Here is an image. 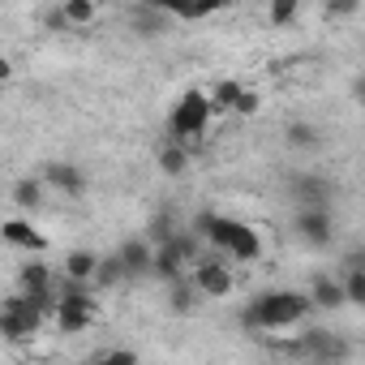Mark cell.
I'll return each mask as SVG.
<instances>
[{"instance_id":"6da1fadb","label":"cell","mask_w":365,"mask_h":365,"mask_svg":"<svg viewBox=\"0 0 365 365\" xmlns=\"http://www.w3.org/2000/svg\"><path fill=\"white\" fill-rule=\"evenodd\" d=\"M309 297L305 292H288V288H271L258 292L245 309H241V327L245 331H275V327H292L309 314Z\"/></svg>"},{"instance_id":"7a4b0ae2","label":"cell","mask_w":365,"mask_h":365,"mask_svg":"<svg viewBox=\"0 0 365 365\" xmlns=\"http://www.w3.org/2000/svg\"><path fill=\"white\" fill-rule=\"evenodd\" d=\"M194 237H198V241H211L215 250H224L228 262H254V258L262 254L258 232H254L250 224H241V220H228V215L202 211V215L194 220Z\"/></svg>"},{"instance_id":"3957f363","label":"cell","mask_w":365,"mask_h":365,"mask_svg":"<svg viewBox=\"0 0 365 365\" xmlns=\"http://www.w3.org/2000/svg\"><path fill=\"white\" fill-rule=\"evenodd\" d=\"M207 125H211V99L202 91H185V95H180V103L172 108V116H168V138L172 142H185L194 150Z\"/></svg>"},{"instance_id":"277c9868","label":"cell","mask_w":365,"mask_h":365,"mask_svg":"<svg viewBox=\"0 0 365 365\" xmlns=\"http://www.w3.org/2000/svg\"><path fill=\"white\" fill-rule=\"evenodd\" d=\"M292 356H305V361H318V365H339L352 356V344L335 331H305L297 344H288Z\"/></svg>"},{"instance_id":"5b68a950","label":"cell","mask_w":365,"mask_h":365,"mask_svg":"<svg viewBox=\"0 0 365 365\" xmlns=\"http://www.w3.org/2000/svg\"><path fill=\"white\" fill-rule=\"evenodd\" d=\"M292 232H297L305 245H314V250L331 245V237H335L331 207H297V215H292Z\"/></svg>"},{"instance_id":"8992f818","label":"cell","mask_w":365,"mask_h":365,"mask_svg":"<svg viewBox=\"0 0 365 365\" xmlns=\"http://www.w3.org/2000/svg\"><path fill=\"white\" fill-rule=\"evenodd\" d=\"M190 284L198 297H228L232 292V267L224 258H194Z\"/></svg>"},{"instance_id":"52a82bcc","label":"cell","mask_w":365,"mask_h":365,"mask_svg":"<svg viewBox=\"0 0 365 365\" xmlns=\"http://www.w3.org/2000/svg\"><path fill=\"white\" fill-rule=\"evenodd\" d=\"M288 190H292L297 207H331V198H335V185L327 176H314V172H297L288 180Z\"/></svg>"},{"instance_id":"ba28073f","label":"cell","mask_w":365,"mask_h":365,"mask_svg":"<svg viewBox=\"0 0 365 365\" xmlns=\"http://www.w3.org/2000/svg\"><path fill=\"white\" fill-rule=\"evenodd\" d=\"M43 185H52V190L65 194V198H82V194H86V172H82L78 163H69V159H52V163L43 168Z\"/></svg>"},{"instance_id":"9c48e42d","label":"cell","mask_w":365,"mask_h":365,"mask_svg":"<svg viewBox=\"0 0 365 365\" xmlns=\"http://www.w3.org/2000/svg\"><path fill=\"white\" fill-rule=\"evenodd\" d=\"M150 5L163 9V14L176 18V22H202V18L228 9V0H150Z\"/></svg>"},{"instance_id":"30bf717a","label":"cell","mask_w":365,"mask_h":365,"mask_svg":"<svg viewBox=\"0 0 365 365\" xmlns=\"http://www.w3.org/2000/svg\"><path fill=\"white\" fill-rule=\"evenodd\" d=\"M150 241L146 237H129V241H120V250H116V262H120V271H125V279H133V275H150Z\"/></svg>"},{"instance_id":"8fae6325","label":"cell","mask_w":365,"mask_h":365,"mask_svg":"<svg viewBox=\"0 0 365 365\" xmlns=\"http://www.w3.org/2000/svg\"><path fill=\"white\" fill-rule=\"evenodd\" d=\"M52 318H56V331L78 335V331H86V327L95 322V305H91V301H56Z\"/></svg>"},{"instance_id":"7c38bea8","label":"cell","mask_w":365,"mask_h":365,"mask_svg":"<svg viewBox=\"0 0 365 365\" xmlns=\"http://www.w3.org/2000/svg\"><path fill=\"white\" fill-rule=\"evenodd\" d=\"M168 26H172V22H168V14H163V9H155L150 0L129 14V31H133V35H142V39H159Z\"/></svg>"},{"instance_id":"4fadbf2b","label":"cell","mask_w":365,"mask_h":365,"mask_svg":"<svg viewBox=\"0 0 365 365\" xmlns=\"http://www.w3.org/2000/svg\"><path fill=\"white\" fill-rule=\"evenodd\" d=\"M0 237H5L9 245H18V250H31V254H43L48 250V237L35 232L26 220H5V224H0Z\"/></svg>"},{"instance_id":"5bb4252c","label":"cell","mask_w":365,"mask_h":365,"mask_svg":"<svg viewBox=\"0 0 365 365\" xmlns=\"http://www.w3.org/2000/svg\"><path fill=\"white\" fill-rule=\"evenodd\" d=\"M190 159H194V150H190L185 142L159 146V172H163V176H185V172H190Z\"/></svg>"},{"instance_id":"9a60e30c","label":"cell","mask_w":365,"mask_h":365,"mask_svg":"<svg viewBox=\"0 0 365 365\" xmlns=\"http://www.w3.org/2000/svg\"><path fill=\"white\" fill-rule=\"evenodd\" d=\"M305 297H309V305H318V309H339V305H344V288H339V279H331V275H318Z\"/></svg>"},{"instance_id":"2e32d148","label":"cell","mask_w":365,"mask_h":365,"mask_svg":"<svg viewBox=\"0 0 365 365\" xmlns=\"http://www.w3.org/2000/svg\"><path fill=\"white\" fill-rule=\"evenodd\" d=\"M284 142H288L292 150H314V146L322 142V133H318V125H309V120H288Z\"/></svg>"},{"instance_id":"e0dca14e","label":"cell","mask_w":365,"mask_h":365,"mask_svg":"<svg viewBox=\"0 0 365 365\" xmlns=\"http://www.w3.org/2000/svg\"><path fill=\"white\" fill-rule=\"evenodd\" d=\"M14 202H18L22 211H35V207L43 202V176H26V180H18V185H14Z\"/></svg>"},{"instance_id":"ac0fdd59","label":"cell","mask_w":365,"mask_h":365,"mask_svg":"<svg viewBox=\"0 0 365 365\" xmlns=\"http://www.w3.org/2000/svg\"><path fill=\"white\" fill-rule=\"evenodd\" d=\"M18 288H22V292L52 288V271H48L43 262H22V271H18Z\"/></svg>"},{"instance_id":"d6986e66","label":"cell","mask_w":365,"mask_h":365,"mask_svg":"<svg viewBox=\"0 0 365 365\" xmlns=\"http://www.w3.org/2000/svg\"><path fill=\"white\" fill-rule=\"evenodd\" d=\"M95 262H99V254H91V250H69V254H65V275L91 279V275H95Z\"/></svg>"},{"instance_id":"ffe728a7","label":"cell","mask_w":365,"mask_h":365,"mask_svg":"<svg viewBox=\"0 0 365 365\" xmlns=\"http://www.w3.org/2000/svg\"><path fill=\"white\" fill-rule=\"evenodd\" d=\"M95 0H65V5H61V18L69 22V26H91L95 22Z\"/></svg>"},{"instance_id":"44dd1931","label":"cell","mask_w":365,"mask_h":365,"mask_svg":"<svg viewBox=\"0 0 365 365\" xmlns=\"http://www.w3.org/2000/svg\"><path fill=\"white\" fill-rule=\"evenodd\" d=\"M339 288H344V305H365V267H348Z\"/></svg>"},{"instance_id":"7402d4cb","label":"cell","mask_w":365,"mask_h":365,"mask_svg":"<svg viewBox=\"0 0 365 365\" xmlns=\"http://www.w3.org/2000/svg\"><path fill=\"white\" fill-rule=\"evenodd\" d=\"M194 284H185V279H172V297H168V305H172V314H194Z\"/></svg>"},{"instance_id":"603a6c76","label":"cell","mask_w":365,"mask_h":365,"mask_svg":"<svg viewBox=\"0 0 365 365\" xmlns=\"http://www.w3.org/2000/svg\"><path fill=\"white\" fill-rule=\"evenodd\" d=\"M297 9H301V0H271L267 18H271V26H288V22H297Z\"/></svg>"},{"instance_id":"cb8c5ba5","label":"cell","mask_w":365,"mask_h":365,"mask_svg":"<svg viewBox=\"0 0 365 365\" xmlns=\"http://www.w3.org/2000/svg\"><path fill=\"white\" fill-rule=\"evenodd\" d=\"M120 279H125V271H120L116 254H112V258H99V262H95V275H91V284H120Z\"/></svg>"},{"instance_id":"d4e9b609","label":"cell","mask_w":365,"mask_h":365,"mask_svg":"<svg viewBox=\"0 0 365 365\" xmlns=\"http://www.w3.org/2000/svg\"><path fill=\"white\" fill-rule=\"evenodd\" d=\"M237 95H241V82H220V86H215V99H211V112H215V108H220V112H232Z\"/></svg>"},{"instance_id":"484cf974","label":"cell","mask_w":365,"mask_h":365,"mask_svg":"<svg viewBox=\"0 0 365 365\" xmlns=\"http://www.w3.org/2000/svg\"><path fill=\"white\" fill-rule=\"evenodd\" d=\"M172 232H176V224H172V215L163 211V215H155V220H150V228H146V241H150V245H159V241H168Z\"/></svg>"},{"instance_id":"4316f807","label":"cell","mask_w":365,"mask_h":365,"mask_svg":"<svg viewBox=\"0 0 365 365\" xmlns=\"http://www.w3.org/2000/svg\"><path fill=\"white\" fill-rule=\"evenodd\" d=\"M258 108H262V95H258V91H245V86H241V95H237L232 112H237V116H254Z\"/></svg>"},{"instance_id":"83f0119b","label":"cell","mask_w":365,"mask_h":365,"mask_svg":"<svg viewBox=\"0 0 365 365\" xmlns=\"http://www.w3.org/2000/svg\"><path fill=\"white\" fill-rule=\"evenodd\" d=\"M361 9V0H327V14L331 18H352Z\"/></svg>"},{"instance_id":"f1b7e54d","label":"cell","mask_w":365,"mask_h":365,"mask_svg":"<svg viewBox=\"0 0 365 365\" xmlns=\"http://www.w3.org/2000/svg\"><path fill=\"white\" fill-rule=\"evenodd\" d=\"M95 361H138V352H129V348H103V352H95Z\"/></svg>"},{"instance_id":"f546056e","label":"cell","mask_w":365,"mask_h":365,"mask_svg":"<svg viewBox=\"0 0 365 365\" xmlns=\"http://www.w3.org/2000/svg\"><path fill=\"white\" fill-rule=\"evenodd\" d=\"M344 267H365V254H361V250H348V258H344Z\"/></svg>"},{"instance_id":"4dcf8cb0","label":"cell","mask_w":365,"mask_h":365,"mask_svg":"<svg viewBox=\"0 0 365 365\" xmlns=\"http://www.w3.org/2000/svg\"><path fill=\"white\" fill-rule=\"evenodd\" d=\"M9 78H14V65H9L5 56H0V82H9Z\"/></svg>"}]
</instances>
